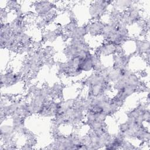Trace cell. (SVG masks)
I'll use <instances>...</instances> for the list:
<instances>
[{
	"instance_id": "cell-1",
	"label": "cell",
	"mask_w": 150,
	"mask_h": 150,
	"mask_svg": "<svg viewBox=\"0 0 150 150\" xmlns=\"http://www.w3.org/2000/svg\"><path fill=\"white\" fill-rule=\"evenodd\" d=\"M54 4H53L50 2H37V4H35V9L36 13L39 15L40 16H43L52 11V9L54 8Z\"/></svg>"
},
{
	"instance_id": "cell-2",
	"label": "cell",
	"mask_w": 150,
	"mask_h": 150,
	"mask_svg": "<svg viewBox=\"0 0 150 150\" xmlns=\"http://www.w3.org/2000/svg\"><path fill=\"white\" fill-rule=\"evenodd\" d=\"M104 26L105 25L100 21L94 20L93 22L86 26V28L87 33H90L91 35L96 36L103 33Z\"/></svg>"
}]
</instances>
